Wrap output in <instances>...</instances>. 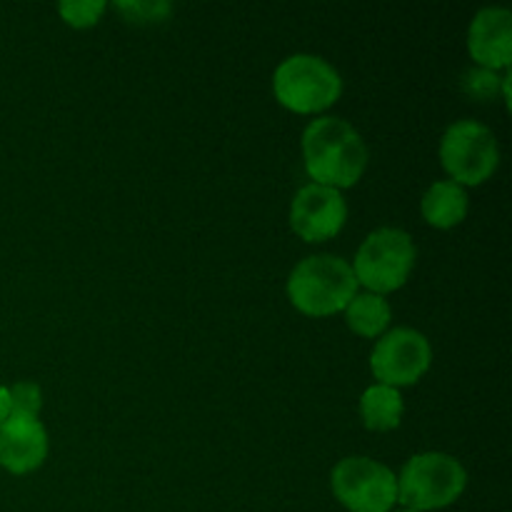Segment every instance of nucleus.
Wrapping results in <instances>:
<instances>
[{
	"instance_id": "nucleus-1",
	"label": "nucleus",
	"mask_w": 512,
	"mask_h": 512,
	"mask_svg": "<svg viewBox=\"0 0 512 512\" xmlns=\"http://www.w3.org/2000/svg\"><path fill=\"white\" fill-rule=\"evenodd\" d=\"M303 160L315 185L353 188L368 168V145L348 120L325 115L305 128Z\"/></svg>"
},
{
	"instance_id": "nucleus-2",
	"label": "nucleus",
	"mask_w": 512,
	"mask_h": 512,
	"mask_svg": "<svg viewBox=\"0 0 512 512\" xmlns=\"http://www.w3.org/2000/svg\"><path fill=\"white\" fill-rule=\"evenodd\" d=\"M358 295V280L348 260L338 255H310L300 260L288 278V298L310 318L343 313Z\"/></svg>"
},
{
	"instance_id": "nucleus-3",
	"label": "nucleus",
	"mask_w": 512,
	"mask_h": 512,
	"mask_svg": "<svg viewBox=\"0 0 512 512\" xmlns=\"http://www.w3.org/2000/svg\"><path fill=\"white\" fill-rule=\"evenodd\" d=\"M273 93L293 113H323L343 95V78L328 60L298 53L285 58L273 75Z\"/></svg>"
},
{
	"instance_id": "nucleus-4",
	"label": "nucleus",
	"mask_w": 512,
	"mask_h": 512,
	"mask_svg": "<svg viewBox=\"0 0 512 512\" xmlns=\"http://www.w3.org/2000/svg\"><path fill=\"white\" fill-rule=\"evenodd\" d=\"M468 485V473L445 453L413 455L398 475V503L410 510H440L453 505Z\"/></svg>"
},
{
	"instance_id": "nucleus-5",
	"label": "nucleus",
	"mask_w": 512,
	"mask_h": 512,
	"mask_svg": "<svg viewBox=\"0 0 512 512\" xmlns=\"http://www.w3.org/2000/svg\"><path fill=\"white\" fill-rule=\"evenodd\" d=\"M415 258H418V250L405 230L378 228L363 240L350 268L358 285H363L368 293L385 295L408 283Z\"/></svg>"
},
{
	"instance_id": "nucleus-6",
	"label": "nucleus",
	"mask_w": 512,
	"mask_h": 512,
	"mask_svg": "<svg viewBox=\"0 0 512 512\" xmlns=\"http://www.w3.org/2000/svg\"><path fill=\"white\" fill-rule=\"evenodd\" d=\"M440 163L458 185H483L493 178L500 163L498 138L493 130L475 120H458L440 140Z\"/></svg>"
},
{
	"instance_id": "nucleus-7",
	"label": "nucleus",
	"mask_w": 512,
	"mask_h": 512,
	"mask_svg": "<svg viewBox=\"0 0 512 512\" xmlns=\"http://www.w3.org/2000/svg\"><path fill=\"white\" fill-rule=\"evenodd\" d=\"M330 485L350 512H390L398 503V475L373 458L353 455L333 468Z\"/></svg>"
},
{
	"instance_id": "nucleus-8",
	"label": "nucleus",
	"mask_w": 512,
	"mask_h": 512,
	"mask_svg": "<svg viewBox=\"0 0 512 512\" xmlns=\"http://www.w3.org/2000/svg\"><path fill=\"white\" fill-rule=\"evenodd\" d=\"M433 363V348L428 338L413 328H393L375 343L370 353V370L380 385L403 388L415 385Z\"/></svg>"
},
{
	"instance_id": "nucleus-9",
	"label": "nucleus",
	"mask_w": 512,
	"mask_h": 512,
	"mask_svg": "<svg viewBox=\"0 0 512 512\" xmlns=\"http://www.w3.org/2000/svg\"><path fill=\"white\" fill-rule=\"evenodd\" d=\"M348 220V203L343 193L325 185H305L298 190L290 205V225L293 233L305 243H325L343 230Z\"/></svg>"
},
{
	"instance_id": "nucleus-10",
	"label": "nucleus",
	"mask_w": 512,
	"mask_h": 512,
	"mask_svg": "<svg viewBox=\"0 0 512 512\" xmlns=\"http://www.w3.org/2000/svg\"><path fill=\"white\" fill-rule=\"evenodd\" d=\"M48 458V433L38 418L10 415L0 425V465L13 475H28Z\"/></svg>"
},
{
	"instance_id": "nucleus-11",
	"label": "nucleus",
	"mask_w": 512,
	"mask_h": 512,
	"mask_svg": "<svg viewBox=\"0 0 512 512\" xmlns=\"http://www.w3.org/2000/svg\"><path fill=\"white\" fill-rule=\"evenodd\" d=\"M468 50L478 68L508 70L512 60V13L508 8H483L468 30Z\"/></svg>"
},
{
	"instance_id": "nucleus-12",
	"label": "nucleus",
	"mask_w": 512,
	"mask_h": 512,
	"mask_svg": "<svg viewBox=\"0 0 512 512\" xmlns=\"http://www.w3.org/2000/svg\"><path fill=\"white\" fill-rule=\"evenodd\" d=\"M468 208V193H465L463 185L453 183V180H438V183L430 185L423 195V203H420L423 218L440 230H450L463 223Z\"/></svg>"
},
{
	"instance_id": "nucleus-13",
	"label": "nucleus",
	"mask_w": 512,
	"mask_h": 512,
	"mask_svg": "<svg viewBox=\"0 0 512 512\" xmlns=\"http://www.w3.org/2000/svg\"><path fill=\"white\" fill-rule=\"evenodd\" d=\"M403 395L390 385H370L360 398V418L363 425L373 433H388L395 430L403 420Z\"/></svg>"
},
{
	"instance_id": "nucleus-14",
	"label": "nucleus",
	"mask_w": 512,
	"mask_h": 512,
	"mask_svg": "<svg viewBox=\"0 0 512 512\" xmlns=\"http://www.w3.org/2000/svg\"><path fill=\"white\" fill-rule=\"evenodd\" d=\"M343 313L348 328L353 330V333H358L360 338H380V335L388 333V325L390 320H393L390 303L383 295L375 293L355 295Z\"/></svg>"
},
{
	"instance_id": "nucleus-15",
	"label": "nucleus",
	"mask_w": 512,
	"mask_h": 512,
	"mask_svg": "<svg viewBox=\"0 0 512 512\" xmlns=\"http://www.w3.org/2000/svg\"><path fill=\"white\" fill-rule=\"evenodd\" d=\"M105 8L108 5L103 0H73V3L68 0V3L58 5L60 18L68 25H73V28H90V25H95L100 15L105 13Z\"/></svg>"
},
{
	"instance_id": "nucleus-16",
	"label": "nucleus",
	"mask_w": 512,
	"mask_h": 512,
	"mask_svg": "<svg viewBox=\"0 0 512 512\" xmlns=\"http://www.w3.org/2000/svg\"><path fill=\"white\" fill-rule=\"evenodd\" d=\"M10 393V415H28V418H38L40 408H43V395L35 383H15L8 388Z\"/></svg>"
},
{
	"instance_id": "nucleus-17",
	"label": "nucleus",
	"mask_w": 512,
	"mask_h": 512,
	"mask_svg": "<svg viewBox=\"0 0 512 512\" xmlns=\"http://www.w3.org/2000/svg\"><path fill=\"white\" fill-rule=\"evenodd\" d=\"M500 88H503V78H500L495 70L473 68L463 75V90L470 95V98H478V100L495 98Z\"/></svg>"
},
{
	"instance_id": "nucleus-18",
	"label": "nucleus",
	"mask_w": 512,
	"mask_h": 512,
	"mask_svg": "<svg viewBox=\"0 0 512 512\" xmlns=\"http://www.w3.org/2000/svg\"><path fill=\"white\" fill-rule=\"evenodd\" d=\"M118 10L128 13L130 20H135V23H150V20L158 23L173 8L168 3H118Z\"/></svg>"
},
{
	"instance_id": "nucleus-19",
	"label": "nucleus",
	"mask_w": 512,
	"mask_h": 512,
	"mask_svg": "<svg viewBox=\"0 0 512 512\" xmlns=\"http://www.w3.org/2000/svg\"><path fill=\"white\" fill-rule=\"evenodd\" d=\"M8 418H10V393L8 388L0 385V425H3Z\"/></svg>"
},
{
	"instance_id": "nucleus-20",
	"label": "nucleus",
	"mask_w": 512,
	"mask_h": 512,
	"mask_svg": "<svg viewBox=\"0 0 512 512\" xmlns=\"http://www.w3.org/2000/svg\"><path fill=\"white\" fill-rule=\"evenodd\" d=\"M398 512H418V510H410V508H403V510H398Z\"/></svg>"
}]
</instances>
